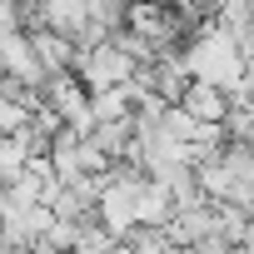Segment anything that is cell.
<instances>
[{
    "mask_svg": "<svg viewBox=\"0 0 254 254\" xmlns=\"http://www.w3.org/2000/svg\"><path fill=\"white\" fill-rule=\"evenodd\" d=\"M40 10H45V25L60 30V35H80V25L90 20V0H40Z\"/></svg>",
    "mask_w": 254,
    "mask_h": 254,
    "instance_id": "277c9868",
    "label": "cell"
},
{
    "mask_svg": "<svg viewBox=\"0 0 254 254\" xmlns=\"http://www.w3.org/2000/svg\"><path fill=\"white\" fill-rule=\"evenodd\" d=\"M140 70V60L125 50L115 35L110 40H100L95 50H85V60H80V75H85V85L90 90H100V85H120V80H130Z\"/></svg>",
    "mask_w": 254,
    "mask_h": 254,
    "instance_id": "7a4b0ae2",
    "label": "cell"
},
{
    "mask_svg": "<svg viewBox=\"0 0 254 254\" xmlns=\"http://www.w3.org/2000/svg\"><path fill=\"white\" fill-rule=\"evenodd\" d=\"M0 35H5V30H0Z\"/></svg>",
    "mask_w": 254,
    "mask_h": 254,
    "instance_id": "5b68a950",
    "label": "cell"
},
{
    "mask_svg": "<svg viewBox=\"0 0 254 254\" xmlns=\"http://www.w3.org/2000/svg\"><path fill=\"white\" fill-rule=\"evenodd\" d=\"M185 65H190L194 80H214V85H224V90H234V85L244 80V70H249L239 40H234L224 25H204V30L185 45Z\"/></svg>",
    "mask_w": 254,
    "mask_h": 254,
    "instance_id": "6da1fadb",
    "label": "cell"
},
{
    "mask_svg": "<svg viewBox=\"0 0 254 254\" xmlns=\"http://www.w3.org/2000/svg\"><path fill=\"white\" fill-rule=\"evenodd\" d=\"M190 115H199V120H224L229 115V90L224 85H214V80H190V90H185V100H180Z\"/></svg>",
    "mask_w": 254,
    "mask_h": 254,
    "instance_id": "3957f363",
    "label": "cell"
}]
</instances>
